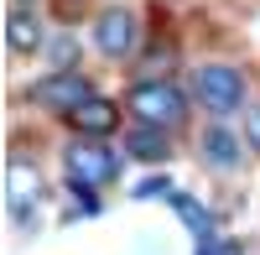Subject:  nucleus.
I'll return each mask as SVG.
<instances>
[{"label":"nucleus","instance_id":"obj_1","mask_svg":"<svg viewBox=\"0 0 260 255\" xmlns=\"http://www.w3.org/2000/svg\"><path fill=\"white\" fill-rule=\"evenodd\" d=\"M130 110H136V120L141 125H177L182 115H187V104H182V94L172 89V83H136L130 89Z\"/></svg>","mask_w":260,"mask_h":255},{"label":"nucleus","instance_id":"obj_2","mask_svg":"<svg viewBox=\"0 0 260 255\" xmlns=\"http://www.w3.org/2000/svg\"><path fill=\"white\" fill-rule=\"evenodd\" d=\"M62 167H68V182L78 187H99V182H110L115 172H120V162H115V151H104V146H94V141H73L68 146V156H62Z\"/></svg>","mask_w":260,"mask_h":255},{"label":"nucleus","instance_id":"obj_3","mask_svg":"<svg viewBox=\"0 0 260 255\" xmlns=\"http://www.w3.org/2000/svg\"><path fill=\"white\" fill-rule=\"evenodd\" d=\"M31 99H37V104H47V110L73 115L78 104H89V99H94V89H89V78H83L78 68H62V73H52V78H42L37 89H31Z\"/></svg>","mask_w":260,"mask_h":255},{"label":"nucleus","instance_id":"obj_4","mask_svg":"<svg viewBox=\"0 0 260 255\" xmlns=\"http://www.w3.org/2000/svg\"><path fill=\"white\" fill-rule=\"evenodd\" d=\"M198 99L213 115H234L245 104V78L234 68H198Z\"/></svg>","mask_w":260,"mask_h":255},{"label":"nucleus","instance_id":"obj_5","mask_svg":"<svg viewBox=\"0 0 260 255\" xmlns=\"http://www.w3.org/2000/svg\"><path fill=\"white\" fill-rule=\"evenodd\" d=\"M94 42H99V52L104 57H125L130 47H136V16L130 11H104L99 21H94Z\"/></svg>","mask_w":260,"mask_h":255},{"label":"nucleus","instance_id":"obj_6","mask_svg":"<svg viewBox=\"0 0 260 255\" xmlns=\"http://www.w3.org/2000/svg\"><path fill=\"white\" fill-rule=\"evenodd\" d=\"M68 120L78 125V131H83V136H110V131H115V125H120V110H115V104H110V99H99V94H94L89 104H78V110H73Z\"/></svg>","mask_w":260,"mask_h":255},{"label":"nucleus","instance_id":"obj_7","mask_svg":"<svg viewBox=\"0 0 260 255\" xmlns=\"http://www.w3.org/2000/svg\"><path fill=\"white\" fill-rule=\"evenodd\" d=\"M37 193H42V177H37V167H26V162H11V167H6V203L21 214V208H26Z\"/></svg>","mask_w":260,"mask_h":255},{"label":"nucleus","instance_id":"obj_8","mask_svg":"<svg viewBox=\"0 0 260 255\" xmlns=\"http://www.w3.org/2000/svg\"><path fill=\"white\" fill-rule=\"evenodd\" d=\"M6 42L16 52H37L42 47V21H37V11H11L6 16Z\"/></svg>","mask_w":260,"mask_h":255},{"label":"nucleus","instance_id":"obj_9","mask_svg":"<svg viewBox=\"0 0 260 255\" xmlns=\"http://www.w3.org/2000/svg\"><path fill=\"white\" fill-rule=\"evenodd\" d=\"M203 162H208V167H219V172H229V167L240 162V141H234L224 125H213V131L203 136Z\"/></svg>","mask_w":260,"mask_h":255},{"label":"nucleus","instance_id":"obj_10","mask_svg":"<svg viewBox=\"0 0 260 255\" xmlns=\"http://www.w3.org/2000/svg\"><path fill=\"white\" fill-rule=\"evenodd\" d=\"M172 203H177V214L187 219V229L198 235V250H213V245H219V235H213V219H208V214H203V208L192 203V198H182V193H177Z\"/></svg>","mask_w":260,"mask_h":255},{"label":"nucleus","instance_id":"obj_11","mask_svg":"<svg viewBox=\"0 0 260 255\" xmlns=\"http://www.w3.org/2000/svg\"><path fill=\"white\" fill-rule=\"evenodd\" d=\"M130 151H136L141 162H167L172 151H167V136L156 131V125H136L130 131Z\"/></svg>","mask_w":260,"mask_h":255},{"label":"nucleus","instance_id":"obj_12","mask_svg":"<svg viewBox=\"0 0 260 255\" xmlns=\"http://www.w3.org/2000/svg\"><path fill=\"white\" fill-rule=\"evenodd\" d=\"M136 198H177V187H172L167 177H151V182L136 187Z\"/></svg>","mask_w":260,"mask_h":255},{"label":"nucleus","instance_id":"obj_13","mask_svg":"<svg viewBox=\"0 0 260 255\" xmlns=\"http://www.w3.org/2000/svg\"><path fill=\"white\" fill-rule=\"evenodd\" d=\"M245 146H250V151H260V104H250V110H245Z\"/></svg>","mask_w":260,"mask_h":255},{"label":"nucleus","instance_id":"obj_14","mask_svg":"<svg viewBox=\"0 0 260 255\" xmlns=\"http://www.w3.org/2000/svg\"><path fill=\"white\" fill-rule=\"evenodd\" d=\"M198 255H240V245H213V250H198Z\"/></svg>","mask_w":260,"mask_h":255}]
</instances>
